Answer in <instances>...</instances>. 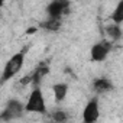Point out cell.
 <instances>
[{
    "label": "cell",
    "instance_id": "11",
    "mask_svg": "<svg viewBox=\"0 0 123 123\" xmlns=\"http://www.w3.org/2000/svg\"><path fill=\"white\" fill-rule=\"evenodd\" d=\"M111 20L116 25H122V22H123V2H122V0L117 3L114 12L111 13Z\"/></svg>",
    "mask_w": 123,
    "mask_h": 123
},
{
    "label": "cell",
    "instance_id": "3",
    "mask_svg": "<svg viewBox=\"0 0 123 123\" xmlns=\"http://www.w3.org/2000/svg\"><path fill=\"white\" fill-rule=\"evenodd\" d=\"M49 73V67L46 65V62H41L31 74H28L26 77H23L20 80V84L28 86V84H33L35 87H39V84L42 83L43 77Z\"/></svg>",
    "mask_w": 123,
    "mask_h": 123
},
{
    "label": "cell",
    "instance_id": "10",
    "mask_svg": "<svg viewBox=\"0 0 123 123\" xmlns=\"http://www.w3.org/2000/svg\"><path fill=\"white\" fill-rule=\"evenodd\" d=\"M107 35H109V38L111 39V42L120 41V38H122V28H120V25L113 23V25L107 26Z\"/></svg>",
    "mask_w": 123,
    "mask_h": 123
},
{
    "label": "cell",
    "instance_id": "5",
    "mask_svg": "<svg viewBox=\"0 0 123 123\" xmlns=\"http://www.w3.org/2000/svg\"><path fill=\"white\" fill-rule=\"evenodd\" d=\"M70 10V0H52L46 7V13L52 19H61Z\"/></svg>",
    "mask_w": 123,
    "mask_h": 123
},
{
    "label": "cell",
    "instance_id": "6",
    "mask_svg": "<svg viewBox=\"0 0 123 123\" xmlns=\"http://www.w3.org/2000/svg\"><path fill=\"white\" fill-rule=\"evenodd\" d=\"M113 49V42L110 41H101L96 45H93L91 51H90V55H91V59L94 62H101L107 58V55L110 54V51Z\"/></svg>",
    "mask_w": 123,
    "mask_h": 123
},
{
    "label": "cell",
    "instance_id": "7",
    "mask_svg": "<svg viewBox=\"0 0 123 123\" xmlns=\"http://www.w3.org/2000/svg\"><path fill=\"white\" fill-rule=\"evenodd\" d=\"M98 116H100L98 100L94 97V98H91V100L86 104V107H84V110H83V120H84L86 123H94V122L98 120Z\"/></svg>",
    "mask_w": 123,
    "mask_h": 123
},
{
    "label": "cell",
    "instance_id": "13",
    "mask_svg": "<svg viewBox=\"0 0 123 123\" xmlns=\"http://www.w3.org/2000/svg\"><path fill=\"white\" fill-rule=\"evenodd\" d=\"M52 119H54L55 122H65V120L68 119V116H67V113L62 111V110H56V111L52 113Z\"/></svg>",
    "mask_w": 123,
    "mask_h": 123
},
{
    "label": "cell",
    "instance_id": "9",
    "mask_svg": "<svg viewBox=\"0 0 123 123\" xmlns=\"http://www.w3.org/2000/svg\"><path fill=\"white\" fill-rule=\"evenodd\" d=\"M52 91H54V97L56 103H61L68 94V84L65 83H56L52 86Z\"/></svg>",
    "mask_w": 123,
    "mask_h": 123
},
{
    "label": "cell",
    "instance_id": "1",
    "mask_svg": "<svg viewBox=\"0 0 123 123\" xmlns=\"http://www.w3.org/2000/svg\"><path fill=\"white\" fill-rule=\"evenodd\" d=\"M29 49V45L23 46L19 52H16L7 62L5 64V68L2 71V75H0V86L7 83L9 80H12L23 67V62H25V58H26V52Z\"/></svg>",
    "mask_w": 123,
    "mask_h": 123
},
{
    "label": "cell",
    "instance_id": "4",
    "mask_svg": "<svg viewBox=\"0 0 123 123\" xmlns=\"http://www.w3.org/2000/svg\"><path fill=\"white\" fill-rule=\"evenodd\" d=\"M23 113H25V106L19 100L12 98V100L7 101L5 110L2 111V114H0V119L2 120H13V119L20 117Z\"/></svg>",
    "mask_w": 123,
    "mask_h": 123
},
{
    "label": "cell",
    "instance_id": "8",
    "mask_svg": "<svg viewBox=\"0 0 123 123\" xmlns=\"http://www.w3.org/2000/svg\"><path fill=\"white\" fill-rule=\"evenodd\" d=\"M93 88L97 94H104L107 91H111L114 88L113 83L107 78H96L94 83H93Z\"/></svg>",
    "mask_w": 123,
    "mask_h": 123
},
{
    "label": "cell",
    "instance_id": "12",
    "mask_svg": "<svg viewBox=\"0 0 123 123\" xmlns=\"http://www.w3.org/2000/svg\"><path fill=\"white\" fill-rule=\"evenodd\" d=\"M41 26H42L43 29L49 31V32H55V31H58L59 26H61V19H52V18H49L46 22H42Z\"/></svg>",
    "mask_w": 123,
    "mask_h": 123
},
{
    "label": "cell",
    "instance_id": "14",
    "mask_svg": "<svg viewBox=\"0 0 123 123\" xmlns=\"http://www.w3.org/2000/svg\"><path fill=\"white\" fill-rule=\"evenodd\" d=\"M35 31H36V29H35V28H29V29H28V31H26V33H33V32H35Z\"/></svg>",
    "mask_w": 123,
    "mask_h": 123
},
{
    "label": "cell",
    "instance_id": "15",
    "mask_svg": "<svg viewBox=\"0 0 123 123\" xmlns=\"http://www.w3.org/2000/svg\"><path fill=\"white\" fill-rule=\"evenodd\" d=\"M3 3H5V0H0V7L3 6Z\"/></svg>",
    "mask_w": 123,
    "mask_h": 123
},
{
    "label": "cell",
    "instance_id": "2",
    "mask_svg": "<svg viewBox=\"0 0 123 123\" xmlns=\"http://www.w3.org/2000/svg\"><path fill=\"white\" fill-rule=\"evenodd\" d=\"M25 111H32V113H46V103L42 94V90L39 87H35L25 104Z\"/></svg>",
    "mask_w": 123,
    "mask_h": 123
}]
</instances>
